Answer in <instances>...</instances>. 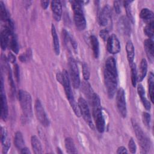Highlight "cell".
<instances>
[{
  "label": "cell",
  "instance_id": "6da1fadb",
  "mask_svg": "<svg viewBox=\"0 0 154 154\" xmlns=\"http://www.w3.org/2000/svg\"><path fill=\"white\" fill-rule=\"evenodd\" d=\"M104 82L109 98H112L117 87V70L116 60L112 57L107 58L103 72Z\"/></svg>",
  "mask_w": 154,
  "mask_h": 154
},
{
  "label": "cell",
  "instance_id": "7a4b0ae2",
  "mask_svg": "<svg viewBox=\"0 0 154 154\" xmlns=\"http://www.w3.org/2000/svg\"><path fill=\"white\" fill-rule=\"evenodd\" d=\"M91 103L93 106V116L96 129L100 133H102L105 131V123L102 112L100 98L96 93H94L93 95Z\"/></svg>",
  "mask_w": 154,
  "mask_h": 154
},
{
  "label": "cell",
  "instance_id": "3957f363",
  "mask_svg": "<svg viewBox=\"0 0 154 154\" xmlns=\"http://www.w3.org/2000/svg\"><path fill=\"white\" fill-rule=\"evenodd\" d=\"M62 74H63V81H62L61 85L64 87L66 97L68 99L69 102L72 108L73 109L74 113L77 117H79L81 116L80 109L78 106V103H77L75 101L73 96V94L72 93L69 74L66 70H64L62 72Z\"/></svg>",
  "mask_w": 154,
  "mask_h": 154
},
{
  "label": "cell",
  "instance_id": "277c9868",
  "mask_svg": "<svg viewBox=\"0 0 154 154\" xmlns=\"http://www.w3.org/2000/svg\"><path fill=\"white\" fill-rule=\"evenodd\" d=\"M18 98L23 116L26 119L29 120L32 116L31 94L26 91L20 90L18 92Z\"/></svg>",
  "mask_w": 154,
  "mask_h": 154
},
{
  "label": "cell",
  "instance_id": "5b68a950",
  "mask_svg": "<svg viewBox=\"0 0 154 154\" xmlns=\"http://www.w3.org/2000/svg\"><path fill=\"white\" fill-rule=\"evenodd\" d=\"M74 13V21L76 28L79 31H83L86 27V21L82 10V1H72L70 2Z\"/></svg>",
  "mask_w": 154,
  "mask_h": 154
},
{
  "label": "cell",
  "instance_id": "8992f818",
  "mask_svg": "<svg viewBox=\"0 0 154 154\" xmlns=\"http://www.w3.org/2000/svg\"><path fill=\"white\" fill-rule=\"evenodd\" d=\"M132 123L139 144L144 150V153H147V151L150 147V140L145 135L140 126H139L138 123L135 120H132Z\"/></svg>",
  "mask_w": 154,
  "mask_h": 154
},
{
  "label": "cell",
  "instance_id": "52a82bcc",
  "mask_svg": "<svg viewBox=\"0 0 154 154\" xmlns=\"http://www.w3.org/2000/svg\"><path fill=\"white\" fill-rule=\"evenodd\" d=\"M69 67L70 78L72 83V85L75 88H78L80 85L79 69L75 60L72 58H70L69 59Z\"/></svg>",
  "mask_w": 154,
  "mask_h": 154
},
{
  "label": "cell",
  "instance_id": "ba28073f",
  "mask_svg": "<svg viewBox=\"0 0 154 154\" xmlns=\"http://www.w3.org/2000/svg\"><path fill=\"white\" fill-rule=\"evenodd\" d=\"M78 103L80 109L81 116H82L85 122L88 124L89 127L93 130L94 125L91 120V116L90 112V109L86 100L82 97H79L78 99Z\"/></svg>",
  "mask_w": 154,
  "mask_h": 154
},
{
  "label": "cell",
  "instance_id": "9c48e42d",
  "mask_svg": "<svg viewBox=\"0 0 154 154\" xmlns=\"http://www.w3.org/2000/svg\"><path fill=\"white\" fill-rule=\"evenodd\" d=\"M116 102H117V107L120 114L123 118L126 117L127 115L126 99H125V91L122 88H119L117 93Z\"/></svg>",
  "mask_w": 154,
  "mask_h": 154
},
{
  "label": "cell",
  "instance_id": "30bf717a",
  "mask_svg": "<svg viewBox=\"0 0 154 154\" xmlns=\"http://www.w3.org/2000/svg\"><path fill=\"white\" fill-rule=\"evenodd\" d=\"M35 113L37 120L43 126L46 127L49 126V121L39 99H37L35 102Z\"/></svg>",
  "mask_w": 154,
  "mask_h": 154
},
{
  "label": "cell",
  "instance_id": "8fae6325",
  "mask_svg": "<svg viewBox=\"0 0 154 154\" xmlns=\"http://www.w3.org/2000/svg\"><path fill=\"white\" fill-rule=\"evenodd\" d=\"M99 22L100 25L106 26L111 22V10L108 5H106L102 9L99 16Z\"/></svg>",
  "mask_w": 154,
  "mask_h": 154
},
{
  "label": "cell",
  "instance_id": "7c38bea8",
  "mask_svg": "<svg viewBox=\"0 0 154 154\" xmlns=\"http://www.w3.org/2000/svg\"><path fill=\"white\" fill-rule=\"evenodd\" d=\"M1 117L3 120H6L8 114V105L7 101V97L4 89V83L2 77H1Z\"/></svg>",
  "mask_w": 154,
  "mask_h": 154
},
{
  "label": "cell",
  "instance_id": "4fadbf2b",
  "mask_svg": "<svg viewBox=\"0 0 154 154\" xmlns=\"http://www.w3.org/2000/svg\"><path fill=\"white\" fill-rule=\"evenodd\" d=\"M106 48L108 51L112 54H117L120 51V44L117 36L114 34L109 37L107 40Z\"/></svg>",
  "mask_w": 154,
  "mask_h": 154
},
{
  "label": "cell",
  "instance_id": "5bb4252c",
  "mask_svg": "<svg viewBox=\"0 0 154 154\" xmlns=\"http://www.w3.org/2000/svg\"><path fill=\"white\" fill-rule=\"evenodd\" d=\"M118 30L122 34L129 35L131 32V26L129 20L125 16H122L118 22Z\"/></svg>",
  "mask_w": 154,
  "mask_h": 154
},
{
  "label": "cell",
  "instance_id": "9a60e30c",
  "mask_svg": "<svg viewBox=\"0 0 154 154\" xmlns=\"http://www.w3.org/2000/svg\"><path fill=\"white\" fill-rule=\"evenodd\" d=\"M1 144L2 146V153L5 154L8 152L10 147V138L8 137L7 131L4 127L1 126Z\"/></svg>",
  "mask_w": 154,
  "mask_h": 154
},
{
  "label": "cell",
  "instance_id": "2e32d148",
  "mask_svg": "<svg viewBox=\"0 0 154 154\" xmlns=\"http://www.w3.org/2000/svg\"><path fill=\"white\" fill-rule=\"evenodd\" d=\"M144 47L146 53V55L149 61L152 63L153 62L154 56V48H153V42L152 39H146L144 42Z\"/></svg>",
  "mask_w": 154,
  "mask_h": 154
},
{
  "label": "cell",
  "instance_id": "e0dca14e",
  "mask_svg": "<svg viewBox=\"0 0 154 154\" xmlns=\"http://www.w3.org/2000/svg\"><path fill=\"white\" fill-rule=\"evenodd\" d=\"M51 9L54 19L57 21L61 19L62 14V5L60 1H53L51 2Z\"/></svg>",
  "mask_w": 154,
  "mask_h": 154
},
{
  "label": "cell",
  "instance_id": "ac0fdd59",
  "mask_svg": "<svg viewBox=\"0 0 154 154\" xmlns=\"http://www.w3.org/2000/svg\"><path fill=\"white\" fill-rule=\"evenodd\" d=\"M140 17L147 24L154 22L153 13L148 8H143L140 13Z\"/></svg>",
  "mask_w": 154,
  "mask_h": 154
},
{
  "label": "cell",
  "instance_id": "d6986e66",
  "mask_svg": "<svg viewBox=\"0 0 154 154\" xmlns=\"http://www.w3.org/2000/svg\"><path fill=\"white\" fill-rule=\"evenodd\" d=\"M137 92L141 99V100L147 110H150L151 108V105L150 102L147 99L145 96V91L141 84H138L137 87Z\"/></svg>",
  "mask_w": 154,
  "mask_h": 154
},
{
  "label": "cell",
  "instance_id": "ffe728a7",
  "mask_svg": "<svg viewBox=\"0 0 154 154\" xmlns=\"http://www.w3.org/2000/svg\"><path fill=\"white\" fill-rule=\"evenodd\" d=\"M147 70V63L146 59L143 58L141 61L140 64L139 66L138 74L137 76V81L141 82L143 80L144 77L146 75Z\"/></svg>",
  "mask_w": 154,
  "mask_h": 154
},
{
  "label": "cell",
  "instance_id": "44dd1931",
  "mask_svg": "<svg viewBox=\"0 0 154 154\" xmlns=\"http://www.w3.org/2000/svg\"><path fill=\"white\" fill-rule=\"evenodd\" d=\"M126 51L127 53V58L128 62L130 64H132L134 63V60L135 57V50L132 42L131 41H128L126 43Z\"/></svg>",
  "mask_w": 154,
  "mask_h": 154
},
{
  "label": "cell",
  "instance_id": "7402d4cb",
  "mask_svg": "<svg viewBox=\"0 0 154 154\" xmlns=\"http://www.w3.org/2000/svg\"><path fill=\"white\" fill-rule=\"evenodd\" d=\"M51 34L53 40V45H54V49L55 54L57 55H58L60 54V43H59V40L58 37L57 35L55 26L52 24L51 25Z\"/></svg>",
  "mask_w": 154,
  "mask_h": 154
},
{
  "label": "cell",
  "instance_id": "603a6c76",
  "mask_svg": "<svg viewBox=\"0 0 154 154\" xmlns=\"http://www.w3.org/2000/svg\"><path fill=\"white\" fill-rule=\"evenodd\" d=\"M31 146L32 150L34 153L35 154H40L43 153L42 151V147L41 143L38 138L35 136L33 135L31 138Z\"/></svg>",
  "mask_w": 154,
  "mask_h": 154
},
{
  "label": "cell",
  "instance_id": "cb8c5ba5",
  "mask_svg": "<svg viewBox=\"0 0 154 154\" xmlns=\"http://www.w3.org/2000/svg\"><path fill=\"white\" fill-rule=\"evenodd\" d=\"M9 36H11V35L4 28L1 33V47L3 51L6 49L9 44Z\"/></svg>",
  "mask_w": 154,
  "mask_h": 154
},
{
  "label": "cell",
  "instance_id": "d4e9b609",
  "mask_svg": "<svg viewBox=\"0 0 154 154\" xmlns=\"http://www.w3.org/2000/svg\"><path fill=\"white\" fill-rule=\"evenodd\" d=\"M90 43L94 57L96 58H97L99 55V44L97 37L95 35H93L90 37Z\"/></svg>",
  "mask_w": 154,
  "mask_h": 154
},
{
  "label": "cell",
  "instance_id": "484cf974",
  "mask_svg": "<svg viewBox=\"0 0 154 154\" xmlns=\"http://www.w3.org/2000/svg\"><path fill=\"white\" fill-rule=\"evenodd\" d=\"M65 147L67 153H77L76 149L75 146V143L72 138L67 137L64 140Z\"/></svg>",
  "mask_w": 154,
  "mask_h": 154
},
{
  "label": "cell",
  "instance_id": "4316f807",
  "mask_svg": "<svg viewBox=\"0 0 154 154\" xmlns=\"http://www.w3.org/2000/svg\"><path fill=\"white\" fill-rule=\"evenodd\" d=\"M14 143L16 147L18 149L21 150L25 146V143L23 138V135L20 131H17L15 133L14 138Z\"/></svg>",
  "mask_w": 154,
  "mask_h": 154
},
{
  "label": "cell",
  "instance_id": "83f0119b",
  "mask_svg": "<svg viewBox=\"0 0 154 154\" xmlns=\"http://www.w3.org/2000/svg\"><path fill=\"white\" fill-rule=\"evenodd\" d=\"M149 92L150 100L152 102H154V75L152 72L149 73L148 78Z\"/></svg>",
  "mask_w": 154,
  "mask_h": 154
},
{
  "label": "cell",
  "instance_id": "f1b7e54d",
  "mask_svg": "<svg viewBox=\"0 0 154 154\" xmlns=\"http://www.w3.org/2000/svg\"><path fill=\"white\" fill-rule=\"evenodd\" d=\"M153 28H154V22L148 23L144 28V32L145 34L149 37L150 39L153 40Z\"/></svg>",
  "mask_w": 154,
  "mask_h": 154
},
{
  "label": "cell",
  "instance_id": "f546056e",
  "mask_svg": "<svg viewBox=\"0 0 154 154\" xmlns=\"http://www.w3.org/2000/svg\"><path fill=\"white\" fill-rule=\"evenodd\" d=\"M0 18L2 21L5 22L8 19H10L8 15V13L6 10L5 7L2 1H0Z\"/></svg>",
  "mask_w": 154,
  "mask_h": 154
},
{
  "label": "cell",
  "instance_id": "4dcf8cb0",
  "mask_svg": "<svg viewBox=\"0 0 154 154\" xmlns=\"http://www.w3.org/2000/svg\"><path fill=\"white\" fill-rule=\"evenodd\" d=\"M9 45H10V47L11 49L15 54H17L19 52V46H18V43H17L16 37H15V35L14 34L11 36V39L10 40Z\"/></svg>",
  "mask_w": 154,
  "mask_h": 154
},
{
  "label": "cell",
  "instance_id": "1f68e13d",
  "mask_svg": "<svg viewBox=\"0 0 154 154\" xmlns=\"http://www.w3.org/2000/svg\"><path fill=\"white\" fill-rule=\"evenodd\" d=\"M131 82L132 85L135 87L137 84V69L136 65L135 63H133L131 66Z\"/></svg>",
  "mask_w": 154,
  "mask_h": 154
},
{
  "label": "cell",
  "instance_id": "d6a6232c",
  "mask_svg": "<svg viewBox=\"0 0 154 154\" xmlns=\"http://www.w3.org/2000/svg\"><path fill=\"white\" fill-rule=\"evenodd\" d=\"M142 119H143V122L144 124V125L147 128H150V115L149 113L144 112L143 113L142 115Z\"/></svg>",
  "mask_w": 154,
  "mask_h": 154
},
{
  "label": "cell",
  "instance_id": "836d02e7",
  "mask_svg": "<svg viewBox=\"0 0 154 154\" xmlns=\"http://www.w3.org/2000/svg\"><path fill=\"white\" fill-rule=\"evenodd\" d=\"M82 75L84 79L86 81H87L90 78V71L88 67V66L86 63H84L82 64Z\"/></svg>",
  "mask_w": 154,
  "mask_h": 154
},
{
  "label": "cell",
  "instance_id": "e575fe53",
  "mask_svg": "<svg viewBox=\"0 0 154 154\" xmlns=\"http://www.w3.org/2000/svg\"><path fill=\"white\" fill-rule=\"evenodd\" d=\"M31 57V51L30 49H28L25 53L22 54L19 57V60L22 62H26Z\"/></svg>",
  "mask_w": 154,
  "mask_h": 154
},
{
  "label": "cell",
  "instance_id": "d590c367",
  "mask_svg": "<svg viewBox=\"0 0 154 154\" xmlns=\"http://www.w3.org/2000/svg\"><path fill=\"white\" fill-rule=\"evenodd\" d=\"M128 147H129V149L130 152H131L132 153H135L136 152L137 147H136L135 141H134V140H133L132 138H131L129 140V143H128Z\"/></svg>",
  "mask_w": 154,
  "mask_h": 154
},
{
  "label": "cell",
  "instance_id": "8d00e7d4",
  "mask_svg": "<svg viewBox=\"0 0 154 154\" xmlns=\"http://www.w3.org/2000/svg\"><path fill=\"white\" fill-rule=\"evenodd\" d=\"M99 35L100 37L105 41H107L108 38H109V32L106 29H103L100 31L99 32Z\"/></svg>",
  "mask_w": 154,
  "mask_h": 154
},
{
  "label": "cell",
  "instance_id": "74e56055",
  "mask_svg": "<svg viewBox=\"0 0 154 154\" xmlns=\"http://www.w3.org/2000/svg\"><path fill=\"white\" fill-rule=\"evenodd\" d=\"M14 75L15 77L17 79V81L19 80V69L17 64H15L14 66Z\"/></svg>",
  "mask_w": 154,
  "mask_h": 154
},
{
  "label": "cell",
  "instance_id": "f35d334b",
  "mask_svg": "<svg viewBox=\"0 0 154 154\" xmlns=\"http://www.w3.org/2000/svg\"><path fill=\"white\" fill-rule=\"evenodd\" d=\"M8 59L11 63H14L16 61V57L11 52H9L8 54Z\"/></svg>",
  "mask_w": 154,
  "mask_h": 154
},
{
  "label": "cell",
  "instance_id": "ab89813d",
  "mask_svg": "<svg viewBox=\"0 0 154 154\" xmlns=\"http://www.w3.org/2000/svg\"><path fill=\"white\" fill-rule=\"evenodd\" d=\"M114 7L115 11L117 13H119L120 12V7L119 5V1H114Z\"/></svg>",
  "mask_w": 154,
  "mask_h": 154
},
{
  "label": "cell",
  "instance_id": "60d3db41",
  "mask_svg": "<svg viewBox=\"0 0 154 154\" xmlns=\"http://www.w3.org/2000/svg\"><path fill=\"white\" fill-rule=\"evenodd\" d=\"M128 153V150L126 147L123 146H120L117 149V153Z\"/></svg>",
  "mask_w": 154,
  "mask_h": 154
},
{
  "label": "cell",
  "instance_id": "b9f144b4",
  "mask_svg": "<svg viewBox=\"0 0 154 154\" xmlns=\"http://www.w3.org/2000/svg\"><path fill=\"white\" fill-rule=\"evenodd\" d=\"M40 2H41V5H42L43 8L46 9L48 8V4H49V1H42Z\"/></svg>",
  "mask_w": 154,
  "mask_h": 154
},
{
  "label": "cell",
  "instance_id": "7bdbcfd3",
  "mask_svg": "<svg viewBox=\"0 0 154 154\" xmlns=\"http://www.w3.org/2000/svg\"><path fill=\"white\" fill-rule=\"evenodd\" d=\"M20 153H31L29 149L27 147H24L23 149H22L20 150Z\"/></svg>",
  "mask_w": 154,
  "mask_h": 154
},
{
  "label": "cell",
  "instance_id": "ee69618b",
  "mask_svg": "<svg viewBox=\"0 0 154 154\" xmlns=\"http://www.w3.org/2000/svg\"><path fill=\"white\" fill-rule=\"evenodd\" d=\"M57 152L58 153H63V152L61 151V149L60 148H57Z\"/></svg>",
  "mask_w": 154,
  "mask_h": 154
}]
</instances>
